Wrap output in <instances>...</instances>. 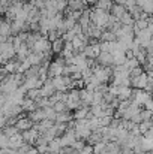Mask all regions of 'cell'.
<instances>
[{
    "instance_id": "obj_1",
    "label": "cell",
    "mask_w": 153,
    "mask_h": 154,
    "mask_svg": "<svg viewBox=\"0 0 153 154\" xmlns=\"http://www.w3.org/2000/svg\"><path fill=\"white\" fill-rule=\"evenodd\" d=\"M108 18H110V15L105 12V11H101V9H95V11H92L90 12V20L95 23V26L96 27H105L107 24H108Z\"/></svg>"
},
{
    "instance_id": "obj_2",
    "label": "cell",
    "mask_w": 153,
    "mask_h": 154,
    "mask_svg": "<svg viewBox=\"0 0 153 154\" xmlns=\"http://www.w3.org/2000/svg\"><path fill=\"white\" fill-rule=\"evenodd\" d=\"M99 54H101V45H99V44H92V45H89V47L86 48V51H84L83 55H84V57L89 55L90 58H98Z\"/></svg>"
},
{
    "instance_id": "obj_3",
    "label": "cell",
    "mask_w": 153,
    "mask_h": 154,
    "mask_svg": "<svg viewBox=\"0 0 153 154\" xmlns=\"http://www.w3.org/2000/svg\"><path fill=\"white\" fill-rule=\"evenodd\" d=\"M98 60L101 61L104 66H107V64H114V57H113V54H110V52H101L99 54V57H98Z\"/></svg>"
},
{
    "instance_id": "obj_4",
    "label": "cell",
    "mask_w": 153,
    "mask_h": 154,
    "mask_svg": "<svg viewBox=\"0 0 153 154\" xmlns=\"http://www.w3.org/2000/svg\"><path fill=\"white\" fill-rule=\"evenodd\" d=\"M113 8V2L111 0H98L96 3V9H101V11H111Z\"/></svg>"
},
{
    "instance_id": "obj_5",
    "label": "cell",
    "mask_w": 153,
    "mask_h": 154,
    "mask_svg": "<svg viewBox=\"0 0 153 154\" xmlns=\"http://www.w3.org/2000/svg\"><path fill=\"white\" fill-rule=\"evenodd\" d=\"M116 38H117V36H116V33H113V32H105V33L101 35V39L104 42H114Z\"/></svg>"
},
{
    "instance_id": "obj_6",
    "label": "cell",
    "mask_w": 153,
    "mask_h": 154,
    "mask_svg": "<svg viewBox=\"0 0 153 154\" xmlns=\"http://www.w3.org/2000/svg\"><path fill=\"white\" fill-rule=\"evenodd\" d=\"M69 6H71V9H78V11H81L83 2H81V0H71V2H69Z\"/></svg>"
},
{
    "instance_id": "obj_7",
    "label": "cell",
    "mask_w": 153,
    "mask_h": 154,
    "mask_svg": "<svg viewBox=\"0 0 153 154\" xmlns=\"http://www.w3.org/2000/svg\"><path fill=\"white\" fill-rule=\"evenodd\" d=\"M87 114H89V111L86 108H83V109H80V111L75 112V117H77V120H83V118L87 117Z\"/></svg>"
},
{
    "instance_id": "obj_8",
    "label": "cell",
    "mask_w": 153,
    "mask_h": 154,
    "mask_svg": "<svg viewBox=\"0 0 153 154\" xmlns=\"http://www.w3.org/2000/svg\"><path fill=\"white\" fill-rule=\"evenodd\" d=\"M105 148H107V144H105V142H99V144H96V147H95L93 151H95L96 154H99V153H104Z\"/></svg>"
},
{
    "instance_id": "obj_9",
    "label": "cell",
    "mask_w": 153,
    "mask_h": 154,
    "mask_svg": "<svg viewBox=\"0 0 153 154\" xmlns=\"http://www.w3.org/2000/svg\"><path fill=\"white\" fill-rule=\"evenodd\" d=\"M66 108H68L66 103H63V102H60V103L56 105V111H57V112H63V109H66Z\"/></svg>"
},
{
    "instance_id": "obj_10",
    "label": "cell",
    "mask_w": 153,
    "mask_h": 154,
    "mask_svg": "<svg viewBox=\"0 0 153 154\" xmlns=\"http://www.w3.org/2000/svg\"><path fill=\"white\" fill-rule=\"evenodd\" d=\"M144 108H146L147 111H152L153 112V99H149L147 102L144 103Z\"/></svg>"
},
{
    "instance_id": "obj_11",
    "label": "cell",
    "mask_w": 153,
    "mask_h": 154,
    "mask_svg": "<svg viewBox=\"0 0 153 154\" xmlns=\"http://www.w3.org/2000/svg\"><path fill=\"white\" fill-rule=\"evenodd\" d=\"M146 135V139H149V141H153V126L150 127V130L147 132V133H144Z\"/></svg>"
},
{
    "instance_id": "obj_12",
    "label": "cell",
    "mask_w": 153,
    "mask_h": 154,
    "mask_svg": "<svg viewBox=\"0 0 153 154\" xmlns=\"http://www.w3.org/2000/svg\"><path fill=\"white\" fill-rule=\"evenodd\" d=\"M69 118H71V117H69L68 114H65V115H62V117H59V120H60V121H63V120H65V121H68Z\"/></svg>"
},
{
    "instance_id": "obj_13",
    "label": "cell",
    "mask_w": 153,
    "mask_h": 154,
    "mask_svg": "<svg viewBox=\"0 0 153 154\" xmlns=\"http://www.w3.org/2000/svg\"><path fill=\"white\" fill-rule=\"evenodd\" d=\"M150 123L153 124V114H152V117H150Z\"/></svg>"
}]
</instances>
